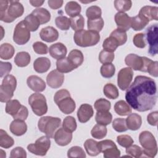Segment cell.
<instances>
[{
    "label": "cell",
    "instance_id": "6da1fadb",
    "mask_svg": "<svg viewBox=\"0 0 158 158\" xmlns=\"http://www.w3.org/2000/svg\"><path fill=\"white\" fill-rule=\"evenodd\" d=\"M125 99L131 108L138 112L152 109L157 101L155 81L146 76H136L127 89Z\"/></svg>",
    "mask_w": 158,
    "mask_h": 158
},
{
    "label": "cell",
    "instance_id": "7a4b0ae2",
    "mask_svg": "<svg viewBox=\"0 0 158 158\" xmlns=\"http://www.w3.org/2000/svg\"><path fill=\"white\" fill-rule=\"evenodd\" d=\"M24 12V7L19 1H0V20L6 23H11Z\"/></svg>",
    "mask_w": 158,
    "mask_h": 158
},
{
    "label": "cell",
    "instance_id": "3957f363",
    "mask_svg": "<svg viewBox=\"0 0 158 158\" xmlns=\"http://www.w3.org/2000/svg\"><path fill=\"white\" fill-rule=\"evenodd\" d=\"M54 101L60 110L65 114H71L75 109V102L71 98L69 91L65 89L57 91L54 94Z\"/></svg>",
    "mask_w": 158,
    "mask_h": 158
},
{
    "label": "cell",
    "instance_id": "277c9868",
    "mask_svg": "<svg viewBox=\"0 0 158 158\" xmlns=\"http://www.w3.org/2000/svg\"><path fill=\"white\" fill-rule=\"evenodd\" d=\"M73 40L75 44L80 47L93 46L97 44L100 41V35L94 31L83 29L75 31Z\"/></svg>",
    "mask_w": 158,
    "mask_h": 158
},
{
    "label": "cell",
    "instance_id": "5b68a950",
    "mask_svg": "<svg viewBox=\"0 0 158 158\" xmlns=\"http://www.w3.org/2000/svg\"><path fill=\"white\" fill-rule=\"evenodd\" d=\"M139 141L143 147V156L154 157L157 153L156 140L151 132L143 131L139 135Z\"/></svg>",
    "mask_w": 158,
    "mask_h": 158
},
{
    "label": "cell",
    "instance_id": "8992f818",
    "mask_svg": "<svg viewBox=\"0 0 158 158\" xmlns=\"http://www.w3.org/2000/svg\"><path fill=\"white\" fill-rule=\"evenodd\" d=\"M61 124V119L51 116L42 117L38 122V127L40 131L45 133L49 138H53L56 131Z\"/></svg>",
    "mask_w": 158,
    "mask_h": 158
},
{
    "label": "cell",
    "instance_id": "52a82bcc",
    "mask_svg": "<svg viewBox=\"0 0 158 158\" xmlns=\"http://www.w3.org/2000/svg\"><path fill=\"white\" fill-rule=\"evenodd\" d=\"M17 86V80L14 75H7L2 80L0 86V101L7 102L14 96Z\"/></svg>",
    "mask_w": 158,
    "mask_h": 158
},
{
    "label": "cell",
    "instance_id": "ba28073f",
    "mask_svg": "<svg viewBox=\"0 0 158 158\" xmlns=\"http://www.w3.org/2000/svg\"><path fill=\"white\" fill-rule=\"evenodd\" d=\"M28 104L38 116H42L48 111V105L45 96L39 93H33L28 98Z\"/></svg>",
    "mask_w": 158,
    "mask_h": 158
},
{
    "label": "cell",
    "instance_id": "9c48e42d",
    "mask_svg": "<svg viewBox=\"0 0 158 158\" xmlns=\"http://www.w3.org/2000/svg\"><path fill=\"white\" fill-rule=\"evenodd\" d=\"M151 60L146 57H141L135 54H130L125 58V62L127 66L134 70L143 72H147V67Z\"/></svg>",
    "mask_w": 158,
    "mask_h": 158
},
{
    "label": "cell",
    "instance_id": "30bf717a",
    "mask_svg": "<svg viewBox=\"0 0 158 158\" xmlns=\"http://www.w3.org/2000/svg\"><path fill=\"white\" fill-rule=\"evenodd\" d=\"M51 146V141L47 136H43L36 140L35 143L27 146V149L31 153L44 156L46 154Z\"/></svg>",
    "mask_w": 158,
    "mask_h": 158
},
{
    "label": "cell",
    "instance_id": "8fae6325",
    "mask_svg": "<svg viewBox=\"0 0 158 158\" xmlns=\"http://www.w3.org/2000/svg\"><path fill=\"white\" fill-rule=\"evenodd\" d=\"M100 152L103 153L105 158H117L120 156V151L115 143L110 139H104L98 142Z\"/></svg>",
    "mask_w": 158,
    "mask_h": 158
},
{
    "label": "cell",
    "instance_id": "7c38bea8",
    "mask_svg": "<svg viewBox=\"0 0 158 158\" xmlns=\"http://www.w3.org/2000/svg\"><path fill=\"white\" fill-rule=\"evenodd\" d=\"M157 30V23H154L149 26L146 30L145 37L149 46L148 52L151 56H154L158 51Z\"/></svg>",
    "mask_w": 158,
    "mask_h": 158
},
{
    "label": "cell",
    "instance_id": "4fadbf2b",
    "mask_svg": "<svg viewBox=\"0 0 158 158\" xmlns=\"http://www.w3.org/2000/svg\"><path fill=\"white\" fill-rule=\"evenodd\" d=\"M30 38V31L26 26L23 20L19 22L14 29L13 35L14 41L19 44H26Z\"/></svg>",
    "mask_w": 158,
    "mask_h": 158
},
{
    "label": "cell",
    "instance_id": "5bb4252c",
    "mask_svg": "<svg viewBox=\"0 0 158 158\" xmlns=\"http://www.w3.org/2000/svg\"><path fill=\"white\" fill-rule=\"evenodd\" d=\"M133 77V71L130 67L122 69L117 75V85L120 89L124 91L128 89Z\"/></svg>",
    "mask_w": 158,
    "mask_h": 158
},
{
    "label": "cell",
    "instance_id": "9a60e30c",
    "mask_svg": "<svg viewBox=\"0 0 158 158\" xmlns=\"http://www.w3.org/2000/svg\"><path fill=\"white\" fill-rule=\"evenodd\" d=\"M64 81V75L57 69L51 71L46 77V82L52 88H59Z\"/></svg>",
    "mask_w": 158,
    "mask_h": 158
},
{
    "label": "cell",
    "instance_id": "2e32d148",
    "mask_svg": "<svg viewBox=\"0 0 158 158\" xmlns=\"http://www.w3.org/2000/svg\"><path fill=\"white\" fill-rule=\"evenodd\" d=\"M54 139L57 145L65 146L71 142L72 139V133L63 128H60L56 131Z\"/></svg>",
    "mask_w": 158,
    "mask_h": 158
},
{
    "label": "cell",
    "instance_id": "e0dca14e",
    "mask_svg": "<svg viewBox=\"0 0 158 158\" xmlns=\"http://www.w3.org/2000/svg\"><path fill=\"white\" fill-rule=\"evenodd\" d=\"M94 110L93 107L88 104H81L77 110V117L80 122L86 123L93 116Z\"/></svg>",
    "mask_w": 158,
    "mask_h": 158
},
{
    "label": "cell",
    "instance_id": "ac0fdd59",
    "mask_svg": "<svg viewBox=\"0 0 158 158\" xmlns=\"http://www.w3.org/2000/svg\"><path fill=\"white\" fill-rule=\"evenodd\" d=\"M115 22L117 28L127 31L131 28V17L125 12H119L115 14Z\"/></svg>",
    "mask_w": 158,
    "mask_h": 158
},
{
    "label": "cell",
    "instance_id": "d6986e66",
    "mask_svg": "<svg viewBox=\"0 0 158 158\" xmlns=\"http://www.w3.org/2000/svg\"><path fill=\"white\" fill-rule=\"evenodd\" d=\"M27 84L28 86L35 92H42L46 89L44 81L36 75H30L27 78Z\"/></svg>",
    "mask_w": 158,
    "mask_h": 158
},
{
    "label": "cell",
    "instance_id": "ffe728a7",
    "mask_svg": "<svg viewBox=\"0 0 158 158\" xmlns=\"http://www.w3.org/2000/svg\"><path fill=\"white\" fill-rule=\"evenodd\" d=\"M40 36L43 41L52 43L56 41L59 38L58 31L52 27L48 26L43 28L40 32Z\"/></svg>",
    "mask_w": 158,
    "mask_h": 158
},
{
    "label": "cell",
    "instance_id": "44dd1931",
    "mask_svg": "<svg viewBox=\"0 0 158 158\" xmlns=\"http://www.w3.org/2000/svg\"><path fill=\"white\" fill-rule=\"evenodd\" d=\"M49 52L52 57L59 60L65 57L67 49L63 43L59 42L50 46Z\"/></svg>",
    "mask_w": 158,
    "mask_h": 158
},
{
    "label": "cell",
    "instance_id": "7402d4cb",
    "mask_svg": "<svg viewBox=\"0 0 158 158\" xmlns=\"http://www.w3.org/2000/svg\"><path fill=\"white\" fill-rule=\"evenodd\" d=\"M158 7L156 6H145L141 7L139 12V15L148 20L149 22L151 20H158Z\"/></svg>",
    "mask_w": 158,
    "mask_h": 158
},
{
    "label": "cell",
    "instance_id": "603a6c76",
    "mask_svg": "<svg viewBox=\"0 0 158 158\" xmlns=\"http://www.w3.org/2000/svg\"><path fill=\"white\" fill-rule=\"evenodd\" d=\"M9 129L13 135L17 136H20L27 132V125L23 120H14L10 124Z\"/></svg>",
    "mask_w": 158,
    "mask_h": 158
},
{
    "label": "cell",
    "instance_id": "cb8c5ba5",
    "mask_svg": "<svg viewBox=\"0 0 158 158\" xmlns=\"http://www.w3.org/2000/svg\"><path fill=\"white\" fill-rule=\"evenodd\" d=\"M51 67V61L48 57H38L33 62V69L37 72L43 73L46 72Z\"/></svg>",
    "mask_w": 158,
    "mask_h": 158
},
{
    "label": "cell",
    "instance_id": "d4e9b609",
    "mask_svg": "<svg viewBox=\"0 0 158 158\" xmlns=\"http://www.w3.org/2000/svg\"><path fill=\"white\" fill-rule=\"evenodd\" d=\"M125 120L128 129L132 131L138 130L142 124L141 117L136 113L130 114Z\"/></svg>",
    "mask_w": 158,
    "mask_h": 158
},
{
    "label": "cell",
    "instance_id": "484cf974",
    "mask_svg": "<svg viewBox=\"0 0 158 158\" xmlns=\"http://www.w3.org/2000/svg\"><path fill=\"white\" fill-rule=\"evenodd\" d=\"M67 58L76 69L80 66L84 60L83 54L82 52L78 49L72 50L69 52Z\"/></svg>",
    "mask_w": 158,
    "mask_h": 158
},
{
    "label": "cell",
    "instance_id": "4316f807",
    "mask_svg": "<svg viewBox=\"0 0 158 158\" xmlns=\"http://www.w3.org/2000/svg\"><path fill=\"white\" fill-rule=\"evenodd\" d=\"M114 110L117 114L119 115L126 116L131 113L132 109L127 102L123 100H120L115 102L114 105Z\"/></svg>",
    "mask_w": 158,
    "mask_h": 158
},
{
    "label": "cell",
    "instance_id": "83f0119b",
    "mask_svg": "<svg viewBox=\"0 0 158 158\" xmlns=\"http://www.w3.org/2000/svg\"><path fill=\"white\" fill-rule=\"evenodd\" d=\"M56 67L57 70L61 73H69L76 69L67 57L57 60L56 62Z\"/></svg>",
    "mask_w": 158,
    "mask_h": 158
},
{
    "label": "cell",
    "instance_id": "f1b7e54d",
    "mask_svg": "<svg viewBox=\"0 0 158 158\" xmlns=\"http://www.w3.org/2000/svg\"><path fill=\"white\" fill-rule=\"evenodd\" d=\"M31 60V57L29 53L25 51L19 52L15 58L14 62L17 66L20 67H24L27 66Z\"/></svg>",
    "mask_w": 158,
    "mask_h": 158
},
{
    "label": "cell",
    "instance_id": "f546056e",
    "mask_svg": "<svg viewBox=\"0 0 158 158\" xmlns=\"http://www.w3.org/2000/svg\"><path fill=\"white\" fill-rule=\"evenodd\" d=\"M112 119V115L109 111H97L95 116V120L97 123L102 125H109Z\"/></svg>",
    "mask_w": 158,
    "mask_h": 158
},
{
    "label": "cell",
    "instance_id": "4dcf8cb0",
    "mask_svg": "<svg viewBox=\"0 0 158 158\" xmlns=\"http://www.w3.org/2000/svg\"><path fill=\"white\" fill-rule=\"evenodd\" d=\"M31 14L38 19L41 25L48 23L51 19L50 12L46 9L43 7L35 9L32 11Z\"/></svg>",
    "mask_w": 158,
    "mask_h": 158
},
{
    "label": "cell",
    "instance_id": "1f68e13d",
    "mask_svg": "<svg viewBox=\"0 0 158 158\" xmlns=\"http://www.w3.org/2000/svg\"><path fill=\"white\" fill-rule=\"evenodd\" d=\"M15 52L14 48L9 43H3L0 46V57L1 59L9 60L11 59Z\"/></svg>",
    "mask_w": 158,
    "mask_h": 158
},
{
    "label": "cell",
    "instance_id": "d6a6232c",
    "mask_svg": "<svg viewBox=\"0 0 158 158\" xmlns=\"http://www.w3.org/2000/svg\"><path fill=\"white\" fill-rule=\"evenodd\" d=\"M84 147L88 154L91 156H96L100 154L98 142L93 139H86L84 143Z\"/></svg>",
    "mask_w": 158,
    "mask_h": 158
},
{
    "label": "cell",
    "instance_id": "836d02e7",
    "mask_svg": "<svg viewBox=\"0 0 158 158\" xmlns=\"http://www.w3.org/2000/svg\"><path fill=\"white\" fill-rule=\"evenodd\" d=\"M148 23L149 22L139 14L131 17V27L135 31L143 30Z\"/></svg>",
    "mask_w": 158,
    "mask_h": 158
},
{
    "label": "cell",
    "instance_id": "e575fe53",
    "mask_svg": "<svg viewBox=\"0 0 158 158\" xmlns=\"http://www.w3.org/2000/svg\"><path fill=\"white\" fill-rule=\"evenodd\" d=\"M81 10V6L76 1H69L65 6V11L71 17L78 15Z\"/></svg>",
    "mask_w": 158,
    "mask_h": 158
},
{
    "label": "cell",
    "instance_id": "d590c367",
    "mask_svg": "<svg viewBox=\"0 0 158 158\" xmlns=\"http://www.w3.org/2000/svg\"><path fill=\"white\" fill-rule=\"evenodd\" d=\"M23 21L30 31H36L41 25L38 19L32 14L28 15L24 19Z\"/></svg>",
    "mask_w": 158,
    "mask_h": 158
},
{
    "label": "cell",
    "instance_id": "8d00e7d4",
    "mask_svg": "<svg viewBox=\"0 0 158 158\" xmlns=\"http://www.w3.org/2000/svg\"><path fill=\"white\" fill-rule=\"evenodd\" d=\"M22 106V105L20 104V102L18 100L10 99L6 103V108H5L6 112L12 116H14L19 112Z\"/></svg>",
    "mask_w": 158,
    "mask_h": 158
},
{
    "label": "cell",
    "instance_id": "74e56055",
    "mask_svg": "<svg viewBox=\"0 0 158 158\" xmlns=\"http://www.w3.org/2000/svg\"><path fill=\"white\" fill-rule=\"evenodd\" d=\"M103 92L104 95L109 99H115L119 96L117 88L112 83H107L104 85Z\"/></svg>",
    "mask_w": 158,
    "mask_h": 158
},
{
    "label": "cell",
    "instance_id": "f35d334b",
    "mask_svg": "<svg viewBox=\"0 0 158 158\" xmlns=\"http://www.w3.org/2000/svg\"><path fill=\"white\" fill-rule=\"evenodd\" d=\"M14 144V139L10 136L7 133L3 130H0V146L1 148L8 149L12 147Z\"/></svg>",
    "mask_w": 158,
    "mask_h": 158
},
{
    "label": "cell",
    "instance_id": "ab89813d",
    "mask_svg": "<svg viewBox=\"0 0 158 158\" xmlns=\"http://www.w3.org/2000/svg\"><path fill=\"white\" fill-rule=\"evenodd\" d=\"M107 130L105 125L101 124L95 125L91 131V134L92 137L96 139H102L104 138L107 135Z\"/></svg>",
    "mask_w": 158,
    "mask_h": 158
},
{
    "label": "cell",
    "instance_id": "60d3db41",
    "mask_svg": "<svg viewBox=\"0 0 158 158\" xmlns=\"http://www.w3.org/2000/svg\"><path fill=\"white\" fill-rule=\"evenodd\" d=\"M104 25V20L102 17L92 19V20H88L87 21V27L89 30L94 31L96 32H99L102 30Z\"/></svg>",
    "mask_w": 158,
    "mask_h": 158
},
{
    "label": "cell",
    "instance_id": "b9f144b4",
    "mask_svg": "<svg viewBox=\"0 0 158 158\" xmlns=\"http://www.w3.org/2000/svg\"><path fill=\"white\" fill-rule=\"evenodd\" d=\"M70 27L75 31L83 30L85 26V19L81 14L71 17L70 19Z\"/></svg>",
    "mask_w": 158,
    "mask_h": 158
},
{
    "label": "cell",
    "instance_id": "7bdbcfd3",
    "mask_svg": "<svg viewBox=\"0 0 158 158\" xmlns=\"http://www.w3.org/2000/svg\"><path fill=\"white\" fill-rule=\"evenodd\" d=\"M110 36L114 38L117 41L118 46L124 44L127 40V35L126 31L118 28H116L112 31Z\"/></svg>",
    "mask_w": 158,
    "mask_h": 158
},
{
    "label": "cell",
    "instance_id": "ee69618b",
    "mask_svg": "<svg viewBox=\"0 0 158 158\" xmlns=\"http://www.w3.org/2000/svg\"><path fill=\"white\" fill-rule=\"evenodd\" d=\"M115 72V67L112 63L104 64L101 67L100 73L104 78H109L112 77Z\"/></svg>",
    "mask_w": 158,
    "mask_h": 158
},
{
    "label": "cell",
    "instance_id": "f6af8a7d",
    "mask_svg": "<svg viewBox=\"0 0 158 158\" xmlns=\"http://www.w3.org/2000/svg\"><path fill=\"white\" fill-rule=\"evenodd\" d=\"M132 6V2L130 0H115L114 1V6L119 12H125L129 10Z\"/></svg>",
    "mask_w": 158,
    "mask_h": 158
},
{
    "label": "cell",
    "instance_id": "bcb514c9",
    "mask_svg": "<svg viewBox=\"0 0 158 158\" xmlns=\"http://www.w3.org/2000/svg\"><path fill=\"white\" fill-rule=\"evenodd\" d=\"M118 46H119L117 41L110 36L109 37L106 38L102 43V48L104 50L111 52H114Z\"/></svg>",
    "mask_w": 158,
    "mask_h": 158
},
{
    "label": "cell",
    "instance_id": "7dc6e473",
    "mask_svg": "<svg viewBox=\"0 0 158 158\" xmlns=\"http://www.w3.org/2000/svg\"><path fill=\"white\" fill-rule=\"evenodd\" d=\"M101 9L98 6H91L88 7L86 11V15L88 18V20L100 18L101 17Z\"/></svg>",
    "mask_w": 158,
    "mask_h": 158
},
{
    "label": "cell",
    "instance_id": "c3c4849f",
    "mask_svg": "<svg viewBox=\"0 0 158 158\" xmlns=\"http://www.w3.org/2000/svg\"><path fill=\"white\" fill-rule=\"evenodd\" d=\"M77 122L75 118L72 116L66 117L62 123V128L71 133L75 131L77 128Z\"/></svg>",
    "mask_w": 158,
    "mask_h": 158
},
{
    "label": "cell",
    "instance_id": "681fc988",
    "mask_svg": "<svg viewBox=\"0 0 158 158\" xmlns=\"http://www.w3.org/2000/svg\"><path fill=\"white\" fill-rule=\"evenodd\" d=\"M56 25L61 30H68L70 27V19L64 15H59L56 18Z\"/></svg>",
    "mask_w": 158,
    "mask_h": 158
},
{
    "label": "cell",
    "instance_id": "f907efd6",
    "mask_svg": "<svg viewBox=\"0 0 158 158\" xmlns=\"http://www.w3.org/2000/svg\"><path fill=\"white\" fill-rule=\"evenodd\" d=\"M94 107L97 111H109L111 104L108 100L104 98H100L95 101Z\"/></svg>",
    "mask_w": 158,
    "mask_h": 158
},
{
    "label": "cell",
    "instance_id": "816d5d0a",
    "mask_svg": "<svg viewBox=\"0 0 158 158\" xmlns=\"http://www.w3.org/2000/svg\"><path fill=\"white\" fill-rule=\"evenodd\" d=\"M67 157L70 158L73 157H86V154L84 150L80 146H75L71 147L67 151Z\"/></svg>",
    "mask_w": 158,
    "mask_h": 158
},
{
    "label": "cell",
    "instance_id": "f5cc1de1",
    "mask_svg": "<svg viewBox=\"0 0 158 158\" xmlns=\"http://www.w3.org/2000/svg\"><path fill=\"white\" fill-rule=\"evenodd\" d=\"M112 127L117 132H124L128 130L126 120L123 118H116L112 122Z\"/></svg>",
    "mask_w": 158,
    "mask_h": 158
},
{
    "label": "cell",
    "instance_id": "db71d44e",
    "mask_svg": "<svg viewBox=\"0 0 158 158\" xmlns=\"http://www.w3.org/2000/svg\"><path fill=\"white\" fill-rule=\"evenodd\" d=\"M126 153L130 155V157H133L136 158H139L143 156V149H141V148L136 144H131L129 147L127 148Z\"/></svg>",
    "mask_w": 158,
    "mask_h": 158
},
{
    "label": "cell",
    "instance_id": "11a10c76",
    "mask_svg": "<svg viewBox=\"0 0 158 158\" xmlns=\"http://www.w3.org/2000/svg\"><path fill=\"white\" fill-rule=\"evenodd\" d=\"M115 56L114 52H109L106 50H102L99 54V60L101 63L109 64L111 63L114 59Z\"/></svg>",
    "mask_w": 158,
    "mask_h": 158
},
{
    "label": "cell",
    "instance_id": "9f6ffc18",
    "mask_svg": "<svg viewBox=\"0 0 158 158\" xmlns=\"http://www.w3.org/2000/svg\"><path fill=\"white\" fill-rule=\"evenodd\" d=\"M117 142L120 146L127 148L133 144L134 141L130 135H122L117 137Z\"/></svg>",
    "mask_w": 158,
    "mask_h": 158
},
{
    "label": "cell",
    "instance_id": "6f0895ef",
    "mask_svg": "<svg viewBox=\"0 0 158 158\" xmlns=\"http://www.w3.org/2000/svg\"><path fill=\"white\" fill-rule=\"evenodd\" d=\"M33 49L34 51L38 54H46L49 51L48 46L41 41L34 43L33 44Z\"/></svg>",
    "mask_w": 158,
    "mask_h": 158
},
{
    "label": "cell",
    "instance_id": "680465c9",
    "mask_svg": "<svg viewBox=\"0 0 158 158\" xmlns=\"http://www.w3.org/2000/svg\"><path fill=\"white\" fill-rule=\"evenodd\" d=\"M133 42L135 46L138 48H144L146 46L145 35L143 33L136 34L133 39Z\"/></svg>",
    "mask_w": 158,
    "mask_h": 158
},
{
    "label": "cell",
    "instance_id": "91938a15",
    "mask_svg": "<svg viewBox=\"0 0 158 158\" xmlns=\"http://www.w3.org/2000/svg\"><path fill=\"white\" fill-rule=\"evenodd\" d=\"M10 158H17V157H27V152L22 147H16L11 150L10 154Z\"/></svg>",
    "mask_w": 158,
    "mask_h": 158
},
{
    "label": "cell",
    "instance_id": "94428289",
    "mask_svg": "<svg viewBox=\"0 0 158 158\" xmlns=\"http://www.w3.org/2000/svg\"><path fill=\"white\" fill-rule=\"evenodd\" d=\"M28 115V110L27 107L22 105L20 110H19V112L15 115L12 116V117L14 120H20L25 121L27 118Z\"/></svg>",
    "mask_w": 158,
    "mask_h": 158
},
{
    "label": "cell",
    "instance_id": "6125c7cd",
    "mask_svg": "<svg viewBox=\"0 0 158 158\" xmlns=\"http://www.w3.org/2000/svg\"><path fill=\"white\" fill-rule=\"evenodd\" d=\"M0 77L2 78L4 75H7L12 70V66L10 62H4L2 61L0 62Z\"/></svg>",
    "mask_w": 158,
    "mask_h": 158
},
{
    "label": "cell",
    "instance_id": "be15d7a7",
    "mask_svg": "<svg viewBox=\"0 0 158 158\" xmlns=\"http://www.w3.org/2000/svg\"><path fill=\"white\" fill-rule=\"evenodd\" d=\"M157 65H158L157 61L151 60V62L149 64L147 67V72L154 77H157L158 76Z\"/></svg>",
    "mask_w": 158,
    "mask_h": 158
},
{
    "label": "cell",
    "instance_id": "e7e4bbea",
    "mask_svg": "<svg viewBox=\"0 0 158 158\" xmlns=\"http://www.w3.org/2000/svg\"><path fill=\"white\" fill-rule=\"evenodd\" d=\"M148 123L152 126H157L158 122V112L154 111L149 113L147 116Z\"/></svg>",
    "mask_w": 158,
    "mask_h": 158
},
{
    "label": "cell",
    "instance_id": "03108f58",
    "mask_svg": "<svg viewBox=\"0 0 158 158\" xmlns=\"http://www.w3.org/2000/svg\"><path fill=\"white\" fill-rule=\"evenodd\" d=\"M64 1L62 0H49L48 6L52 9H57L62 7Z\"/></svg>",
    "mask_w": 158,
    "mask_h": 158
},
{
    "label": "cell",
    "instance_id": "003e7915",
    "mask_svg": "<svg viewBox=\"0 0 158 158\" xmlns=\"http://www.w3.org/2000/svg\"><path fill=\"white\" fill-rule=\"evenodd\" d=\"M44 2V1H32V0H30L29 1V2L31 4L32 6L36 7L42 6Z\"/></svg>",
    "mask_w": 158,
    "mask_h": 158
}]
</instances>
